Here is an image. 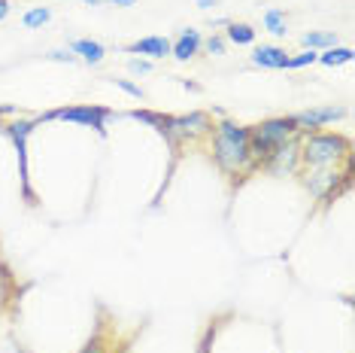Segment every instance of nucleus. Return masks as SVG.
I'll list each match as a JSON object with an SVG mask.
<instances>
[{
  "instance_id": "1",
  "label": "nucleus",
  "mask_w": 355,
  "mask_h": 353,
  "mask_svg": "<svg viewBox=\"0 0 355 353\" xmlns=\"http://www.w3.org/2000/svg\"><path fill=\"white\" fill-rule=\"evenodd\" d=\"M349 140L343 134H319V131H310L304 138V147H301V165L306 167V189L313 195H328L334 192V183L340 176H349L352 171H343V174H334L328 167H334L340 158H349Z\"/></svg>"
},
{
  "instance_id": "3",
  "label": "nucleus",
  "mask_w": 355,
  "mask_h": 353,
  "mask_svg": "<svg viewBox=\"0 0 355 353\" xmlns=\"http://www.w3.org/2000/svg\"><path fill=\"white\" fill-rule=\"evenodd\" d=\"M6 134L12 138L15 143V152H19V171H21V192H25L28 204H34V192H31V183H28V134L34 131V122H28V119H19V122H10L3 125Z\"/></svg>"
},
{
  "instance_id": "18",
  "label": "nucleus",
  "mask_w": 355,
  "mask_h": 353,
  "mask_svg": "<svg viewBox=\"0 0 355 353\" xmlns=\"http://www.w3.org/2000/svg\"><path fill=\"white\" fill-rule=\"evenodd\" d=\"M316 58H319V52L306 49V52H301V55H295V58H288V64H286V67L297 70V67H306V64H316Z\"/></svg>"
},
{
  "instance_id": "4",
  "label": "nucleus",
  "mask_w": 355,
  "mask_h": 353,
  "mask_svg": "<svg viewBox=\"0 0 355 353\" xmlns=\"http://www.w3.org/2000/svg\"><path fill=\"white\" fill-rule=\"evenodd\" d=\"M112 110L107 107H61V110H52V113H43L40 119H64V122H83L88 128H94L98 134L107 131V125H103V119H107Z\"/></svg>"
},
{
  "instance_id": "17",
  "label": "nucleus",
  "mask_w": 355,
  "mask_h": 353,
  "mask_svg": "<svg viewBox=\"0 0 355 353\" xmlns=\"http://www.w3.org/2000/svg\"><path fill=\"white\" fill-rule=\"evenodd\" d=\"M49 19H52V13L46 10V6H37V10L25 13V28H43Z\"/></svg>"
},
{
  "instance_id": "11",
  "label": "nucleus",
  "mask_w": 355,
  "mask_h": 353,
  "mask_svg": "<svg viewBox=\"0 0 355 353\" xmlns=\"http://www.w3.org/2000/svg\"><path fill=\"white\" fill-rule=\"evenodd\" d=\"M252 61L258 67H270V70H282L288 64V55L286 49H279V46H258L252 52Z\"/></svg>"
},
{
  "instance_id": "16",
  "label": "nucleus",
  "mask_w": 355,
  "mask_h": 353,
  "mask_svg": "<svg viewBox=\"0 0 355 353\" xmlns=\"http://www.w3.org/2000/svg\"><path fill=\"white\" fill-rule=\"evenodd\" d=\"M264 25H268V31H270V34H277V37L288 34L286 13H279V10H268V13H264Z\"/></svg>"
},
{
  "instance_id": "22",
  "label": "nucleus",
  "mask_w": 355,
  "mask_h": 353,
  "mask_svg": "<svg viewBox=\"0 0 355 353\" xmlns=\"http://www.w3.org/2000/svg\"><path fill=\"white\" fill-rule=\"evenodd\" d=\"M128 70H131V74H149L152 64L149 61H140V58H131V61H128Z\"/></svg>"
},
{
  "instance_id": "15",
  "label": "nucleus",
  "mask_w": 355,
  "mask_h": 353,
  "mask_svg": "<svg viewBox=\"0 0 355 353\" xmlns=\"http://www.w3.org/2000/svg\"><path fill=\"white\" fill-rule=\"evenodd\" d=\"M231 40V43H237V46H249L255 40V31L243 25V22H234V25H228V34H225Z\"/></svg>"
},
{
  "instance_id": "20",
  "label": "nucleus",
  "mask_w": 355,
  "mask_h": 353,
  "mask_svg": "<svg viewBox=\"0 0 355 353\" xmlns=\"http://www.w3.org/2000/svg\"><path fill=\"white\" fill-rule=\"evenodd\" d=\"M79 353H107V344H103L101 335H94V338L88 341V344H85V347L79 350Z\"/></svg>"
},
{
  "instance_id": "12",
  "label": "nucleus",
  "mask_w": 355,
  "mask_h": 353,
  "mask_svg": "<svg viewBox=\"0 0 355 353\" xmlns=\"http://www.w3.org/2000/svg\"><path fill=\"white\" fill-rule=\"evenodd\" d=\"M73 52L88 64H101L103 55H107V49H103L98 40H73Z\"/></svg>"
},
{
  "instance_id": "28",
  "label": "nucleus",
  "mask_w": 355,
  "mask_h": 353,
  "mask_svg": "<svg viewBox=\"0 0 355 353\" xmlns=\"http://www.w3.org/2000/svg\"><path fill=\"white\" fill-rule=\"evenodd\" d=\"M83 3H88V6H98V3H101V0H83Z\"/></svg>"
},
{
  "instance_id": "10",
  "label": "nucleus",
  "mask_w": 355,
  "mask_h": 353,
  "mask_svg": "<svg viewBox=\"0 0 355 353\" xmlns=\"http://www.w3.org/2000/svg\"><path fill=\"white\" fill-rule=\"evenodd\" d=\"M128 52L146 55V58H164V55H171V40L167 37H143V40H137V43L128 46Z\"/></svg>"
},
{
  "instance_id": "9",
  "label": "nucleus",
  "mask_w": 355,
  "mask_h": 353,
  "mask_svg": "<svg viewBox=\"0 0 355 353\" xmlns=\"http://www.w3.org/2000/svg\"><path fill=\"white\" fill-rule=\"evenodd\" d=\"M200 43H204V40H200L198 31H195V28H185L182 34H180V40H176V43H171V52H173L176 61H189V58H195V55H198Z\"/></svg>"
},
{
  "instance_id": "6",
  "label": "nucleus",
  "mask_w": 355,
  "mask_h": 353,
  "mask_svg": "<svg viewBox=\"0 0 355 353\" xmlns=\"http://www.w3.org/2000/svg\"><path fill=\"white\" fill-rule=\"evenodd\" d=\"M343 116H346L343 107H316V110H304V113H297L295 122H297V131L310 134V131H316V128L328 125V122H337V119H343Z\"/></svg>"
},
{
  "instance_id": "13",
  "label": "nucleus",
  "mask_w": 355,
  "mask_h": 353,
  "mask_svg": "<svg viewBox=\"0 0 355 353\" xmlns=\"http://www.w3.org/2000/svg\"><path fill=\"white\" fill-rule=\"evenodd\" d=\"M301 43L306 49H331V46H337V34H331V31H306L301 37Z\"/></svg>"
},
{
  "instance_id": "2",
  "label": "nucleus",
  "mask_w": 355,
  "mask_h": 353,
  "mask_svg": "<svg viewBox=\"0 0 355 353\" xmlns=\"http://www.w3.org/2000/svg\"><path fill=\"white\" fill-rule=\"evenodd\" d=\"M213 158L219 162L225 174H246L252 171V158H249V128L237 122H219L213 138Z\"/></svg>"
},
{
  "instance_id": "8",
  "label": "nucleus",
  "mask_w": 355,
  "mask_h": 353,
  "mask_svg": "<svg viewBox=\"0 0 355 353\" xmlns=\"http://www.w3.org/2000/svg\"><path fill=\"white\" fill-rule=\"evenodd\" d=\"M171 131H173V138L176 134H182V138H189V134H207V131H213V122H209L207 113L171 116Z\"/></svg>"
},
{
  "instance_id": "25",
  "label": "nucleus",
  "mask_w": 355,
  "mask_h": 353,
  "mask_svg": "<svg viewBox=\"0 0 355 353\" xmlns=\"http://www.w3.org/2000/svg\"><path fill=\"white\" fill-rule=\"evenodd\" d=\"M200 10H209V6H216V0H198Z\"/></svg>"
},
{
  "instance_id": "23",
  "label": "nucleus",
  "mask_w": 355,
  "mask_h": 353,
  "mask_svg": "<svg viewBox=\"0 0 355 353\" xmlns=\"http://www.w3.org/2000/svg\"><path fill=\"white\" fill-rule=\"evenodd\" d=\"M49 58H55V61H76V55H67V52H49Z\"/></svg>"
},
{
  "instance_id": "27",
  "label": "nucleus",
  "mask_w": 355,
  "mask_h": 353,
  "mask_svg": "<svg viewBox=\"0 0 355 353\" xmlns=\"http://www.w3.org/2000/svg\"><path fill=\"white\" fill-rule=\"evenodd\" d=\"M6 113H12V107H0V116H6ZM3 128V125H0Z\"/></svg>"
},
{
  "instance_id": "21",
  "label": "nucleus",
  "mask_w": 355,
  "mask_h": 353,
  "mask_svg": "<svg viewBox=\"0 0 355 353\" xmlns=\"http://www.w3.org/2000/svg\"><path fill=\"white\" fill-rule=\"evenodd\" d=\"M116 85L122 88V92H128V95H134L137 101H143V88L140 85H134V83H128V79H116Z\"/></svg>"
},
{
  "instance_id": "24",
  "label": "nucleus",
  "mask_w": 355,
  "mask_h": 353,
  "mask_svg": "<svg viewBox=\"0 0 355 353\" xmlns=\"http://www.w3.org/2000/svg\"><path fill=\"white\" fill-rule=\"evenodd\" d=\"M6 15H10V3H6V0H0V22H3Z\"/></svg>"
},
{
  "instance_id": "7",
  "label": "nucleus",
  "mask_w": 355,
  "mask_h": 353,
  "mask_svg": "<svg viewBox=\"0 0 355 353\" xmlns=\"http://www.w3.org/2000/svg\"><path fill=\"white\" fill-rule=\"evenodd\" d=\"M268 167L277 174H295L297 167H301V147H297V140L292 138V140L279 143V147L273 149Z\"/></svg>"
},
{
  "instance_id": "14",
  "label": "nucleus",
  "mask_w": 355,
  "mask_h": 353,
  "mask_svg": "<svg viewBox=\"0 0 355 353\" xmlns=\"http://www.w3.org/2000/svg\"><path fill=\"white\" fill-rule=\"evenodd\" d=\"M316 61L325 64V67H334V64H346V61H352V49H349V46H331V49L322 52Z\"/></svg>"
},
{
  "instance_id": "26",
  "label": "nucleus",
  "mask_w": 355,
  "mask_h": 353,
  "mask_svg": "<svg viewBox=\"0 0 355 353\" xmlns=\"http://www.w3.org/2000/svg\"><path fill=\"white\" fill-rule=\"evenodd\" d=\"M112 3H116V6H134L137 0H112Z\"/></svg>"
},
{
  "instance_id": "5",
  "label": "nucleus",
  "mask_w": 355,
  "mask_h": 353,
  "mask_svg": "<svg viewBox=\"0 0 355 353\" xmlns=\"http://www.w3.org/2000/svg\"><path fill=\"white\" fill-rule=\"evenodd\" d=\"M249 134L258 140H264V143H270V147H279V143L292 140L297 134V122H295V116H277V119H268V122H261V125H252Z\"/></svg>"
},
{
  "instance_id": "19",
  "label": "nucleus",
  "mask_w": 355,
  "mask_h": 353,
  "mask_svg": "<svg viewBox=\"0 0 355 353\" xmlns=\"http://www.w3.org/2000/svg\"><path fill=\"white\" fill-rule=\"evenodd\" d=\"M207 52L209 55H225V37H219V34H213L207 40Z\"/></svg>"
}]
</instances>
